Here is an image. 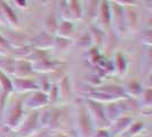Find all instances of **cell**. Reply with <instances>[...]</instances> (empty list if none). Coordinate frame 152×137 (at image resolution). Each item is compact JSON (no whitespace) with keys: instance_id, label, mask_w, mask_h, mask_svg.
<instances>
[{"instance_id":"8","label":"cell","mask_w":152,"mask_h":137,"mask_svg":"<svg viewBox=\"0 0 152 137\" xmlns=\"http://www.w3.org/2000/svg\"><path fill=\"white\" fill-rule=\"evenodd\" d=\"M0 16H1L0 21H5L12 26L18 25V20L14 9L4 0H0Z\"/></svg>"},{"instance_id":"12","label":"cell","mask_w":152,"mask_h":137,"mask_svg":"<svg viewBox=\"0 0 152 137\" xmlns=\"http://www.w3.org/2000/svg\"><path fill=\"white\" fill-rule=\"evenodd\" d=\"M97 13L99 15L101 21L104 23L107 26H109L112 23V13H111V4L107 2V0H101L97 8Z\"/></svg>"},{"instance_id":"23","label":"cell","mask_w":152,"mask_h":137,"mask_svg":"<svg viewBox=\"0 0 152 137\" xmlns=\"http://www.w3.org/2000/svg\"><path fill=\"white\" fill-rule=\"evenodd\" d=\"M110 4H114L121 7H134L135 6V0H107Z\"/></svg>"},{"instance_id":"22","label":"cell","mask_w":152,"mask_h":137,"mask_svg":"<svg viewBox=\"0 0 152 137\" xmlns=\"http://www.w3.org/2000/svg\"><path fill=\"white\" fill-rule=\"evenodd\" d=\"M58 89H60V95H62L63 97H66V95L70 93L68 77H65V78L61 81V84H60V86H58Z\"/></svg>"},{"instance_id":"2","label":"cell","mask_w":152,"mask_h":137,"mask_svg":"<svg viewBox=\"0 0 152 137\" xmlns=\"http://www.w3.org/2000/svg\"><path fill=\"white\" fill-rule=\"evenodd\" d=\"M111 13H112V22L117 32L120 36H126V32H129L126 23V16H125V7L118 6L111 4Z\"/></svg>"},{"instance_id":"27","label":"cell","mask_w":152,"mask_h":137,"mask_svg":"<svg viewBox=\"0 0 152 137\" xmlns=\"http://www.w3.org/2000/svg\"><path fill=\"white\" fill-rule=\"evenodd\" d=\"M0 49H1V47H0ZM0 54H4V52H1V50H0Z\"/></svg>"},{"instance_id":"15","label":"cell","mask_w":152,"mask_h":137,"mask_svg":"<svg viewBox=\"0 0 152 137\" xmlns=\"http://www.w3.org/2000/svg\"><path fill=\"white\" fill-rule=\"evenodd\" d=\"M57 36L61 38L69 39L75 32V24L71 22L70 20H64L57 25Z\"/></svg>"},{"instance_id":"24","label":"cell","mask_w":152,"mask_h":137,"mask_svg":"<svg viewBox=\"0 0 152 137\" xmlns=\"http://www.w3.org/2000/svg\"><path fill=\"white\" fill-rule=\"evenodd\" d=\"M140 96H142V99H143V103L145 104V106H148V109H150V106H151V102H152L151 89L148 88V89L143 90Z\"/></svg>"},{"instance_id":"25","label":"cell","mask_w":152,"mask_h":137,"mask_svg":"<svg viewBox=\"0 0 152 137\" xmlns=\"http://www.w3.org/2000/svg\"><path fill=\"white\" fill-rule=\"evenodd\" d=\"M93 136L95 137H113L111 135L110 130L107 129V128H99L96 131H94Z\"/></svg>"},{"instance_id":"3","label":"cell","mask_w":152,"mask_h":137,"mask_svg":"<svg viewBox=\"0 0 152 137\" xmlns=\"http://www.w3.org/2000/svg\"><path fill=\"white\" fill-rule=\"evenodd\" d=\"M23 105L24 107H28L30 110H39V109L47 107L49 105L47 94L41 90L32 91L30 96H28L23 102Z\"/></svg>"},{"instance_id":"17","label":"cell","mask_w":152,"mask_h":137,"mask_svg":"<svg viewBox=\"0 0 152 137\" xmlns=\"http://www.w3.org/2000/svg\"><path fill=\"white\" fill-rule=\"evenodd\" d=\"M114 70L118 74H125L127 72V68H128V61L127 57L121 53H117L114 56Z\"/></svg>"},{"instance_id":"5","label":"cell","mask_w":152,"mask_h":137,"mask_svg":"<svg viewBox=\"0 0 152 137\" xmlns=\"http://www.w3.org/2000/svg\"><path fill=\"white\" fill-rule=\"evenodd\" d=\"M61 65L62 63L55 61V60H49L46 56L31 62L32 71L33 72H39V73H47V72H50V71H55Z\"/></svg>"},{"instance_id":"14","label":"cell","mask_w":152,"mask_h":137,"mask_svg":"<svg viewBox=\"0 0 152 137\" xmlns=\"http://www.w3.org/2000/svg\"><path fill=\"white\" fill-rule=\"evenodd\" d=\"M125 16H126V23H127L128 31L136 32L137 25H138V16L134 7H125Z\"/></svg>"},{"instance_id":"1","label":"cell","mask_w":152,"mask_h":137,"mask_svg":"<svg viewBox=\"0 0 152 137\" xmlns=\"http://www.w3.org/2000/svg\"><path fill=\"white\" fill-rule=\"evenodd\" d=\"M77 127L81 137H91L94 134V123L86 106H80L77 112Z\"/></svg>"},{"instance_id":"11","label":"cell","mask_w":152,"mask_h":137,"mask_svg":"<svg viewBox=\"0 0 152 137\" xmlns=\"http://www.w3.org/2000/svg\"><path fill=\"white\" fill-rule=\"evenodd\" d=\"M104 114H105L107 122H110V123L113 122L114 120H117L118 118H120L122 115V111L118 101L107 103V105L104 106Z\"/></svg>"},{"instance_id":"18","label":"cell","mask_w":152,"mask_h":137,"mask_svg":"<svg viewBox=\"0 0 152 137\" xmlns=\"http://www.w3.org/2000/svg\"><path fill=\"white\" fill-rule=\"evenodd\" d=\"M66 9L73 18L79 20L83 17V7L80 0H66Z\"/></svg>"},{"instance_id":"19","label":"cell","mask_w":152,"mask_h":137,"mask_svg":"<svg viewBox=\"0 0 152 137\" xmlns=\"http://www.w3.org/2000/svg\"><path fill=\"white\" fill-rule=\"evenodd\" d=\"M124 90L126 93L127 97H137V96H140L142 94L143 89H142L141 85L138 84V82L132 81L129 84H127L126 88H124Z\"/></svg>"},{"instance_id":"21","label":"cell","mask_w":152,"mask_h":137,"mask_svg":"<svg viewBox=\"0 0 152 137\" xmlns=\"http://www.w3.org/2000/svg\"><path fill=\"white\" fill-rule=\"evenodd\" d=\"M143 128H144V123L133 121V123L127 128V130L125 133H127V137H133V136H136L137 134H140Z\"/></svg>"},{"instance_id":"10","label":"cell","mask_w":152,"mask_h":137,"mask_svg":"<svg viewBox=\"0 0 152 137\" xmlns=\"http://www.w3.org/2000/svg\"><path fill=\"white\" fill-rule=\"evenodd\" d=\"M32 66L30 61H15L14 65V76L15 78H29L32 74Z\"/></svg>"},{"instance_id":"4","label":"cell","mask_w":152,"mask_h":137,"mask_svg":"<svg viewBox=\"0 0 152 137\" xmlns=\"http://www.w3.org/2000/svg\"><path fill=\"white\" fill-rule=\"evenodd\" d=\"M87 111L91 115L93 123H99V128H104V123L107 122L104 114V105L102 103H97L94 101L87 102Z\"/></svg>"},{"instance_id":"6","label":"cell","mask_w":152,"mask_h":137,"mask_svg":"<svg viewBox=\"0 0 152 137\" xmlns=\"http://www.w3.org/2000/svg\"><path fill=\"white\" fill-rule=\"evenodd\" d=\"M13 81V89L17 93H32L39 90L37 82H34L30 78H15Z\"/></svg>"},{"instance_id":"26","label":"cell","mask_w":152,"mask_h":137,"mask_svg":"<svg viewBox=\"0 0 152 137\" xmlns=\"http://www.w3.org/2000/svg\"><path fill=\"white\" fill-rule=\"evenodd\" d=\"M17 7L20 8H25L26 7V0H13Z\"/></svg>"},{"instance_id":"7","label":"cell","mask_w":152,"mask_h":137,"mask_svg":"<svg viewBox=\"0 0 152 137\" xmlns=\"http://www.w3.org/2000/svg\"><path fill=\"white\" fill-rule=\"evenodd\" d=\"M23 121H24V111H23L22 105L18 103V104H16V106H14L10 114L8 115L6 125L10 129L17 130L22 126Z\"/></svg>"},{"instance_id":"13","label":"cell","mask_w":152,"mask_h":137,"mask_svg":"<svg viewBox=\"0 0 152 137\" xmlns=\"http://www.w3.org/2000/svg\"><path fill=\"white\" fill-rule=\"evenodd\" d=\"M38 126V113H34L29 115L26 119H24L22 126L18 129H22L24 135H30V134H32L34 130L37 129Z\"/></svg>"},{"instance_id":"20","label":"cell","mask_w":152,"mask_h":137,"mask_svg":"<svg viewBox=\"0 0 152 137\" xmlns=\"http://www.w3.org/2000/svg\"><path fill=\"white\" fill-rule=\"evenodd\" d=\"M47 97H48V103L49 104H55L58 99L61 98L60 95V89H58V85L52 84L49 90L47 93Z\"/></svg>"},{"instance_id":"9","label":"cell","mask_w":152,"mask_h":137,"mask_svg":"<svg viewBox=\"0 0 152 137\" xmlns=\"http://www.w3.org/2000/svg\"><path fill=\"white\" fill-rule=\"evenodd\" d=\"M134 121V119L132 118V117H128V115H125V117H120V118H118L117 120H114L113 122H111V129L110 130V133H111V135L114 136V134L115 135H119V134H122V133H125L127 128L129 127L130 125L133 123Z\"/></svg>"},{"instance_id":"16","label":"cell","mask_w":152,"mask_h":137,"mask_svg":"<svg viewBox=\"0 0 152 137\" xmlns=\"http://www.w3.org/2000/svg\"><path fill=\"white\" fill-rule=\"evenodd\" d=\"M13 81L8 77V74L0 71V96L8 97L10 93H13Z\"/></svg>"}]
</instances>
